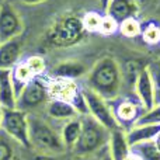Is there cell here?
Wrapping results in <instances>:
<instances>
[{
    "instance_id": "5bb4252c",
    "label": "cell",
    "mask_w": 160,
    "mask_h": 160,
    "mask_svg": "<svg viewBox=\"0 0 160 160\" xmlns=\"http://www.w3.org/2000/svg\"><path fill=\"white\" fill-rule=\"evenodd\" d=\"M22 55V41L21 38H14L10 41L0 42V70L13 69L20 62Z\"/></svg>"
},
{
    "instance_id": "603a6c76",
    "label": "cell",
    "mask_w": 160,
    "mask_h": 160,
    "mask_svg": "<svg viewBox=\"0 0 160 160\" xmlns=\"http://www.w3.org/2000/svg\"><path fill=\"white\" fill-rule=\"evenodd\" d=\"M131 150L139 156L142 160H160V152L156 148L155 142L148 141V142H141L131 146Z\"/></svg>"
},
{
    "instance_id": "7a4b0ae2",
    "label": "cell",
    "mask_w": 160,
    "mask_h": 160,
    "mask_svg": "<svg viewBox=\"0 0 160 160\" xmlns=\"http://www.w3.org/2000/svg\"><path fill=\"white\" fill-rule=\"evenodd\" d=\"M27 118L31 152L48 156H62L69 153L59 132L61 125L55 127L53 121L48 119L42 112L27 114Z\"/></svg>"
},
{
    "instance_id": "ab89813d",
    "label": "cell",
    "mask_w": 160,
    "mask_h": 160,
    "mask_svg": "<svg viewBox=\"0 0 160 160\" xmlns=\"http://www.w3.org/2000/svg\"><path fill=\"white\" fill-rule=\"evenodd\" d=\"M0 4H2V2H0Z\"/></svg>"
},
{
    "instance_id": "74e56055",
    "label": "cell",
    "mask_w": 160,
    "mask_h": 160,
    "mask_svg": "<svg viewBox=\"0 0 160 160\" xmlns=\"http://www.w3.org/2000/svg\"><path fill=\"white\" fill-rule=\"evenodd\" d=\"M2 119H3V108L0 107V129H2Z\"/></svg>"
},
{
    "instance_id": "30bf717a",
    "label": "cell",
    "mask_w": 160,
    "mask_h": 160,
    "mask_svg": "<svg viewBox=\"0 0 160 160\" xmlns=\"http://www.w3.org/2000/svg\"><path fill=\"white\" fill-rule=\"evenodd\" d=\"M133 93H135V97L138 98V101L141 102V105L143 107L145 112L150 111L155 107V87H153V80L152 76H150L148 63L142 66Z\"/></svg>"
},
{
    "instance_id": "f35d334b",
    "label": "cell",
    "mask_w": 160,
    "mask_h": 160,
    "mask_svg": "<svg viewBox=\"0 0 160 160\" xmlns=\"http://www.w3.org/2000/svg\"><path fill=\"white\" fill-rule=\"evenodd\" d=\"M138 2H145V0H138Z\"/></svg>"
},
{
    "instance_id": "9c48e42d",
    "label": "cell",
    "mask_w": 160,
    "mask_h": 160,
    "mask_svg": "<svg viewBox=\"0 0 160 160\" xmlns=\"http://www.w3.org/2000/svg\"><path fill=\"white\" fill-rule=\"evenodd\" d=\"M24 31L21 16L8 2L0 4V42L18 38Z\"/></svg>"
},
{
    "instance_id": "52a82bcc",
    "label": "cell",
    "mask_w": 160,
    "mask_h": 160,
    "mask_svg": "<svg viewBox=\"0 0 160 160\" xmlns=\"http://www.w3.org/2000/svg\"><path fill=\"white\" fill-rule=\"evenodd\" d=\"M83 97L86 100V105H87L88 115L93 117L96 121H98L102 127H105L108 131H112L115 128H118V122H117L115 117H114L112 108L108 101H105L104 98H101L100 96H97L94 91L88 90L87 87L82 88Z\"/></svg>"
},
{
    "instance_id": "8fae6325",
    "label": "cell",
    "mask_w": 160,
    "mask_h": 160,
    "mask_svg": "<svg viewBox=\"0 0 160 160\" xmlns=\"http://www.w3.org/2000/svg\"><path fill=\"white\" fill-rule=\"evenodd\" d=\"M48 87H49V96L51 98L62 100V101L73 102L78 100V97L82 94V88L76 84L73 80H63V79H51L48 82Z\"/></svg>"
},
{
    "instance_id": "e0dca14e",
    "label": "cell",
    "mask_w": 160,
    "mask_h": 160,
    "mask_svg": "<svg viewBox=\"0 0 160 160\" xmlns=\"http://www.w3.org/2000/svg\"><path fill=\"white\" fill-rule=\"evenodd\" d=\"M143 65L138 61H127L124 65H121V73H122V97L128 98H136L135 97V84L138 76L141 73V69ZM138 100V98H136Z\"/></svg>"
},
{
    "instance_id": "4316f807",
    "label": "cell",
    "mask_w": 160,
    "mask_h": 160,
    "mask_svg": "<svg viewBox=\"0 0 160 160\" xmlns=\"http://www.w3.org/2000/svg\"><path fill=\"white\" fill-rule=\"evenodd\" d=\"M150 76L153 80V87H155V105L160 104V58L153 61L152 63H148Z\"/></svg>"
},
{
    "instance_id": "6da1fadb",
    "label": "cell",
    "mask_w": 160,
    "mask_h": 160,
    "mask_svg": "<svg viewBox=\"0 0 160 160\" xmlns=\"http://www.w3.org/2000/svg\"><path fill=\"white\" fill-rule=\"evenodd\" d=\"M86 87L97 96L111 102L122 97V73L121 65L112 56H102L88 69Z\"/></svg>"
},
{
    "instance_id": "d4e9b609",
    "label": "cell",
    "mask_w": 160,
    "mask_h": 160,
    "mask_svg": "<svg viewBox=\"0 0 160 160\" xmlns=\"http://www.w3.org/2000/svg\"><path fill=\"white\" fill-rule=\"evenodd\" d=\"M141 37L148 45H159L160 44V25L156 22H148V24H142V32Z\"/></svg>"
},
{
    "instance_id": "7c38bea8",
    "label": "cell",
    "mask_w": 160,
    "mask_h": 160,
    "mask_svg": "<svg viewBox=\"0 0 160 160\" xmlns=\"http://www.w3.org/2000/svg\"><path fill=\"white\" fill-rule=\"evenodd\" d=\"M44 114L48 119L51 121H59L62 122L68 121V119L76 118V117H80L76 111V108L73 107L70 102L62 101V100H56V98H51L48 101V104L45 105L44 108Z\"/></svg>"
},
{
    "instance_id": "8d00e7d4",
    "label": "cell",
    "mask_w": 160,
    "mask_h": 160,
    "mask_svg": "<svg viewBox=\"0 0 160 160\" xmlns=\"http://www.w3.org/2000/svg\"><path fill=\"white\" fill-rule=\"evenodd\" d=\"M101 160H111V158H110V155H108V149L104 152V155H102V159Z\"/></svg>"
},
{
    "instance_id": "f1b7e54d",
    "label": "cell",
    "mask_w": 160,
    "mask_h": 160,
    "mask_svg": "<svg viewBox=\"0 0 160 160\" xmlns=\"http://www.w3.org/2000/svg\"><path fill=\"white\" fill-rule=\"evenodd\" d=\"M118 25H119L118 21H115L112 17L104 14V16L101 17V22H100V27H98V32L101 34V35H107V37L112 35V34H115L117 31H118Z\"/></svg>"
},
{
    "instance_id": "484cf974",
    "label": "cell",
    "mask_w": 160,
    "mask_h": 160,
    "mask_svg": "<svg viewBox=\"0 0 160 160\" xmlns=\"http://www.w3.org/2000/svg\"><path fill=\"white\" fill-rule=\"evenodd\" d=\"M25 63L30 68L34 78H37V76H45V72H47V62H45V59L42 58V56L31 55L25 59Z\"/></svg>"
},
{
    "instance_id": "e575fe53",
    "label": "cell",
    "mask_w": 160,
    "mask_h": 160,
    "mask_svg": "<svg viewBox=\"0 0 160 160\" xmlns=\"http://www.w3.org/2000/svg\"><path fill=\"white\" fill-rule=\"evenodd\" d=\"M111 0H98V3H100V7L102 8V10H105L107 8V6H108V3H110Z\"/></svg>"
},
{
    "instance_id": "4dcf8cb0",
    "label": "cell",
    "mask_w": 160,
    "mask_h": 160,
    "mask_svg": "<svg viewBox=\"0 0 160 160\" xmlns=\"http://www.w3.org/2000/svg\"><path fill=\"white\" fill-rule=\"evenodd\" d=\"M30 159L28 160H70V153L62 156H48V155H39V153H34L30 150Z\"/></svg>"
},
{
    "instance_id": "44dd1931",
    "label": "cell",
    "mask_w": 160,
    "mask_h": 160,
    "mask_svg": "<svg viewBox=\"0 0 160 160\" xmlns=\"http://www.w3.org/2000/svg\"><path fill=\"white\" fill-rule=\"evenodd\" d=\"M80 131H82V121H80V117L68 119V121H65L61 124L59 132H61L65 148H66V150L69 153H70V150L73 149L75 143L78 142Z\"/></svg>"
},
{
    "instance_id": "d6986e66",
    "label": "cell",
    "mask_w": 160,
    "mask_h": 160,
    "mask_svg": "<svg viewBox=\"0 0 160 160\" xmlns=\"http://www.w3.org/2000/svg\"><path fill=\"white\" fill-rule=\"evenodd\" d=\"M160 132V124H136L127 131V138L129 145H136L141 142L153 141Z\"/></svg>"
},
{
    "instance_id": "9a60e30c",
    "label": "cell",
    "mask_w": 160,
    "mask_h": 160,
    "mask_svg": "<svg viewBox=\"0 0 160 160\" xmlns=\"http://www.w3.org/2000/svg\"><path fill=\"white\" fill-rule=\"evenodd\" d=\"M105 14L112 17L115 21L121 22L127 18L136 17L139 13L138 0H111L105 8Z\"/></svg>"
},
{
    "instance_id": "3957f363",
    "label": "cell",
    "mask_w": 160,
    "mask_h": 160,
    "mask_svg": "<svg viewBox=\"0 0 160 160\" xmlns=\"http://www.w3.org/2000/svg\"><path fill=\"white\" fill-rule=\"evenodd\" d=\"M80 121H82V131H80L78 142L70 150V155H97V153H101L104 149H107L110 131L88 114L80 115Z\"/></svg>"
},
{
    "instance_id": "ffe728a7",
    "label": "cell",
    "mask_w": 160,
    "mask_h": 160,
    "mask_svg": "<svg viewBox=\"0 0 160 160\" xmlns=\"http://www.w3.org/2000/svg\"><path fill=\"white\" fill-rule=\"evenodd\" d=\"M24 148L0 129V160H24Z\"/></svg>"
},
{
    "instance_id": "d6a6232c",
    "label": "cell",
    "mask_w": 160,
    "mask_h": 160,
    "mask_svg": "<svg viewBox=\"0 0 160 160\" xmlns=\"http://www.w3.org/2000/svg\"><path fill=\"white\" fill-rule=\"evenodd\" d=\"M18 2L27 6H35V4H41V3L47 2V0H18Z\"/></svg>"
},
{
    "instance_id": "277c9868",
    "label": "cell",
    "mask_w": 160,
    "mask_h": 160,
    "mask_svg": "<svg viewBox=\"0 0 160 160\" xmlns=\"http://www.w3.org/2000/svg\"><path fill=\"white\" fill-rule=\"evenodd\" d=\"M86 34L82 17L76 14H63L48 30L47 41L49 45L66 48L79 44Z\"/></svg>"
},
{
    "instance_id": "cb8c5ba5",
    "label": "cell",
    "mask_w": 160,
    "mask_h": 160,
    "mask_svg": "<svg viewBox=\"0 0 160 160\" xmlns=\"http://www.w3.org/2000/svg\"><path fill=\"white\" fill-rule=\"evenodd\" d=\"M118 31L122 37H125V38H136V37H139L142 32V24L136 17L127 18V20L119 22Z\"/></svg>"
},
{
    "instance_id": "836d02e7",
    "label": "cell",
    "mask_w": 160,
    "mask_h": 160,
    "mask_svg": "<svg viewBox=\"0 0 160 160\" xmlns=\"http://www.w3.org/2000/svg\"><path fill=\"white\" fill-rule=\"evenodd\" d=\"M124 160H142V159L139 158V156L136 155V153H133L132 150H131V153H129V155H128V156H127V158H125Z\"/></svg>"
},
{
    "instance_id": "f546056e",
    "label": "cell",
    "mask_w": 160,
    "mask_h": 160,
    "mask_svg": "<svg viewBox=\"0 0 160 160\" xmlns=\"http://www.w3.org/2000/svg\"><path fill=\"white\" fill-rule=\"evenodd\" d=\"M136 124H160V104L155 105L150 111H146Z\"/></svg>"
},
{
    "instance_id": "ac0fdd59",
    "label": "cell",
    "mask_w": 160,
    "mask_h": 160,
    "mask_svg": "<svg viewBox=\"0 0 160 160\" xmlns=\"http://www.w3.org/2000/svg\"><path fill=\"white\" fill-rule=\"evenodd\" d=\"M17 102L16 90L11 80V69L0 70V107L3 110H14Z\"/></svg>"
},
{
    "instance_id": "1f68e13d",
    "label": "cell",
    "mask_w": 160,
    "mask_h": 160,
    "mask_svg": "<svg viewBox=\"0 0 160 160\" xmlns=\"http://www.w3.org/2000/svg\"><path fill=\"white\" fill-rule=\"evenodd\" d=\"M105 150H107V149H104L101 153H97V155H87V156H75V155H70V160H101L102 159V155H104Z\"/></svg>"
},
{
    "instance_id": "4fadbf2b",
    "label": "cell",
    "mask_w": 160,
    "mask_h": 160,
    "mask_svg": "<svg viewBox=\"0 0 160 160\" xmlns=\"http://www.w3.org/2000/svg\"><path fill=\"white\" fill-rule=\"evenodd\" d=\"M107 149L111 160H124L127 158L131 153V145L127 138V131H124L119 127L110 131Z\"/></svg>"
},
{
    "instance_id": "5b68a950",
    "label": "cell",
    "mask_w": 160,
    "mask_h": 160,
    "mask_svg": "<svg viewBox=\"0 0 160 160\" xmlns=\"http://www.w3.org/2000/svg\"><path fill=\"white\" fill-rule=\"evenodd\" d=\"M48 82H49V78H45V76H37L31 79L17 96V110L24 111L27 114L44 112L45 105L51 100Z\"/></svg>"
},
{
    "instance_id": "d590c367",
    "label": "cell",
    "mask_w": 160,
    "mask_h": 160,
    "mask_svg": "<svg viewBox=\"0 0 160 160\" xmlns=\"http://www.w3.org/2000/svg\"><path fill=\"white\" fill-rule=\"evenodd\" d=\"M153 142H155V145H156V148L159 149V152H160V132L156 135V138L153 139Z\"/></svg>"
},
{
    "instance_id": "2e32d148",
    "label": "cell",
    "mask_w": 160,
    "mask_h": 160,
    "mask_svg": "<svg viewBox=\"0 0 160 160\" xmlns=\"http://www.w3.org/2000/svg\"><path fill=\"white\" fill-rule=\"evenodd\" d=\"M88 69L84 66V63L80 61H63L58 63L52 69L51 79H63V80H73L82 79L87 75Z\"/></svg>"
},
{
    "instance_id": "7402d4cb",
    "label": "cell",
    "mask_w": 160,
    "mask_h": 160,
    "mask_svg": "<svg viewBox=\"0 0 160 160\" xmlns=\"http://www.w3.org/2000/svg\"><path fill=\"white\" fill-rule=\"evenodd\" d=\"M31 79H34V75L31 73L30 68L27 66L25 61H20L18 63L11 69V80H13V84H14L16 96H18L21 88L24 87Z\"/></svg>"
},
{
    "instance_id": "83f0119b",
    "label": "cell",
    "mask_w": 160,
    "mask_h": 160,
    "mask_svg": "<svg viewBox=\"0 0 160 160\" xmlns=\"http://www.w3.org/2000/svg\"><path fill=\"white\" fill-rule=\"evenodd\" d=\"M101 14L97 11H88L82 17V22L86 32H98V27L101 22Z\"/></svg>"
},
{
    "instance_id": "8992f818",
    "label": "cell",
    "mask_w": 160,
    "mask_h": 160,
    "mask_svg": "<svg viewBox=\"0 0 160 160\" xmlns=\"http://www.w3.org/2000/svg\"><path fill=\"white\" fill-rule=\"evenodd\" d=\"M2 131H4L10 138L18 142L24 149L30 150V138H28V118L27 112L14 110H3Z\"/></svg>"
},
{
    "instance_id": "ba28073f",
    "label": "cell",
    "mask_w": 160,
    "mask_h": 160,
    "mask_svg": "<svg viewBox=\"0 0 160 160\" xmlns=\"http://www.w3.org/2000/svg\"><path fill=\"white\" fill-rule=\"evenodd\" d=\"M114 117L118 122L119 128L128 131L138 122V119L145 114L143 107L136 98H128V97H119L115 101H111Z\"/></svg>"
}]
</instances>
